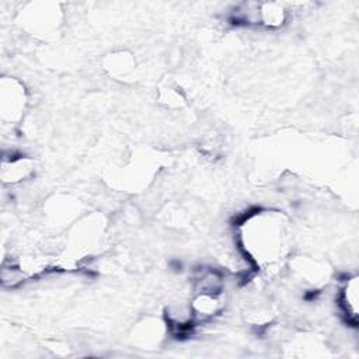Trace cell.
<instances>
[{"instance_id":"cell-1","label":"cell","mask_w":359,"mask_h":359,"mask_svg":"<svg viewBox=\"0 0 359 359\" xmlns=\"http://www.w3.org/2000/svg\"><path fill=\"white\" fill-rule=\"evenodd\" d=\"M340 302L348 319L353 324H356V317H358V278L356 276L351 278L344 286V290L341 291Z\"/></svg>"}]
</instances>
